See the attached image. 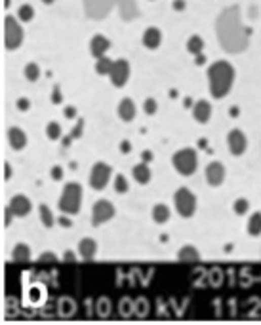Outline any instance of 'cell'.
Returning a JSON list of instances; mask_svg holds the SVG:
<instances>
[{"mask_svg":"<svg viewBox=\"0 0 261 325\" xmlns=\"http://www.w3.org/2000/svg\"><path fill=\"white\" fill-rule=\"evenodd\" d=\"M215 32H217V40L221 48L229 54H240L248 48L250 31L244 29V25L240 21L238 6H231L219 14L217 23H215Z\"/></svg>","mask_w":261,"mask_h":325,"instance_id":"cell-1","label":"cell"},{"mask_svg":"<svg viewBox=\"0 0 261 325\" xmlns=\"http://www.w3.org/2000/svg\"><path fill=\"white\" fill-rule=\"evenodd\" d=\"M208 78H210V91L215 99H221L231 91L233 80H235V69L231 67L229 61H215L208 69Z\"/></svg>","mask_w":261,"mask_h":325,"instance_id":"cell-2","label":"cell"},{"mask_svg":"<svg viewBox=\"0 0 261 325\" xmlns=\"http://www.w3.org/2000/svg\"><path fill=\"white\" fill-rule=\"evenodd\" d=\"M80 202H82V187L79 182H67L59 198V209L67 215L79 213Z\"/></svg>","mask_w":261,"mask_h":325,"instance_id":"cell-3","label":"cell"},{"mask_svg":"<svg viewBox=\"0 0 261 325\" xmlns=\"http://www.w3.org/2000/svg\"><path fill=\"white\" fill-rule=\"evenodd\" d=\"M23 42V29L14 16H6L4 19V46L6 50H17Z\"/></svg>","mask_w":261,"mask_h":325,"instance_id":"cell-4","label":"cell"},{"mask_svg":"<svg viewBox=\"0 0 261 325\" xmlns=\"http://www.w3.org/2000/svg\"><path fill=\"white\" fill-rule=\"evenodd\" d=\"M172 162H174L175 169L181 175H185V177H189V175H193L197 171V164H198L197 152L193 151V149H181V151H177L174 154Z\"/></svg>","mask_w":261,"mask_h":325,"instance_id":"cell-5","label":"cell"},{"mask_svg":"<svg viewBox=\"0 0 261 325\" xmlns=\"http://www.w3.org/2000/svg\"><path fill=\"white\" fill-rule=\"evenodd\" d=\"M174 202L175 209H177V213L181 215V217H185V219L193 217L195 209H197V198H195V194L189 189H179V191L175 192Z\"/></svg>","mask_w":261,"mask_h":325,"instance_id":"cell-6","label":"cell"},{"mask_svg":"<svg viewBox=\"0 0 261 325\" xmlns=\"http://www.w3.org/2000/svg\"><path fill=\"white\" fill-rule=\"evenodd\" d=\"M117 0H84V12L92 19H103L109 16Z\"/></svg>","mask_w":261,"mask_h":325,"instance_id":"cell-7","label":"cell"},{"mask_svg":"<svg viewBox=\"0 0 261 325\" xmlns=\"http://www.w3.org/2000/svg\"><path fill=\"white\" fill-rule=\"evenodd\" d=\"M111 181V167L103 162H97L92 167V173H90V184L95 191H103L107 187V182Z\"/></svg>","mask_w":261,"mask_h":325,"instance_id":"cell-8","label":"cell"},{"mask_svg":"<svg viewBox=\"0 0 261 325\" xmlns=\"http://www.w3.org/2000/svg\"><path fill=\"white\" fill-rule=\"evenodd\" d=\"M113 215H115V207H113L111 202H107V200H99V202H95L94 204V209H92V219H94V224H103V222H107L109 219H113Z\"/></svg>","mask_w":261,"mask_h":325,"instance_id":"cell-9","label":"cell"},{"mask_svg":"<svg viewBox=\"0 0 261 325\" xmlns=\"http://www.w3.org/2000/svg\"><path fill=\"white\" fill-rule=\"evenodd\" d=\"M109 76H111L113 86L122 87L128 82V76H130V63H128L126 59H117Z\"/></svg>","mask_w":261,"mask_h":325,"instance_id":"cell-10","label":"cell"},{"mask_svg":"<svg viewBox=\"0 0 261 325\" xmlns=\"http://www.w3.org/2000/svg\"><path fill=\"white\" fill-rule=\"evenodd\" d=\"M227 143H229L231 154L233 156H240V154H244L246 147H248V139H246V135L240 129H233L227 135Z\"/></svg>","mask_w":261,"mask_h":325,"instance_id":"cell-11","label":"cell"},{"mask_svg":"<svg viewBox=\"0 0 261 325\" xmlns=\"http://www.w3.org/2000/svg\"><path fill=\"white\" fill-rule=\"evenodd\" d=\"M206 179L212 187H219L225 181V167L219 162H212L206 167Z\"/></svg>","mask_w":261,"mask_h":325,"instance_id":"cell-12","label":"cell"},{"mask_svg":"<svg viewBox=\"0 0 261 325\" xmlns=\"http://www.w3.org/2000/svg\"><path fill=\"white\" fill-rule=\"evenodd\" d=\"M31 200L23 196V194H17L14 198L10 200V209L14 211L16 217H25V215L31 213Z\"/></svg>","mask_w":261,"mask_h":325,"instance_id":"cell-13","label":"cell"},{"mask_svg":"<svg viewBox=\"0 0 261 325\" xmlns=\"http://www.w3.org/2000/svg\"><path fill=\"white\" fill-rule=\"evenodd\" d=\"M117 6H119L120 17H122L124 21H132V19H135V17L139 16V8H137L135 0H119Z\"/></svg>","mask_w":261,"mask_h":325,"instance_id":"cell-14","label":"cell"},{"mask_svg":"<svg viewBox=\"0 0 261 325\" xmlns=\"http://www.w3.org/2000/svg\"><path fill=\"white\" fill-rule=\"evenodd\" d=\"M193 116H195V120L197 122H200V124H206L208 120H210V116H212V105L208 103V101H197V103L193 105Z\"/></svg>","mask_w":261,"mask_h":325,"instance_id":"cell-15","label":"cell"},{"mask_svg":"<svg viewBox=\"0 0 261 325\" xmlns=\"http://www.w3.org/2000/svg\"><path fill=\"white\" fill-rule=\"evenodd\" d=\"M109 46H111V42L105 38V36L95 34L94 38H92V42H90V52H92V56H94L95 59H99V57L105 56V52L109 50Z\"/></svg>","mask_w":261,"mask_h":325,"instance_id":"cell-16","label":"cell"},{"mask_svg":"<svg viewBox=\"0 0 261 325\" xmlns=\"http://www.w3.org/2000/svg\"><path fill=\"white\" fill-rule=\"evenodd\" d=\"M162 42V32L157 27H149L147 31L143 32V44L149 50H157Z\"/></svg>","mask_w":261,"mask_h":325,"instance_id":"cell-17","label":"cell"},{"mask_svg":"<svg viewBox=\"0 0 261 325\" xmlns=\"http://www.w3.org/2000/svg\"><path fill=\"white\" fill-rule=\"evenodd\" d=\"M8 141L10 145H12V149L21 151V149H25V145H27V135H25V131H21L19 127H10Z\"/></svg>","mask_w":261,"mask_h":325,"instance_id":"cell-18","label":"cell"},{"mask_svg":"<svg viewBox=\"0 0 261 325\" xmlns=\"http://www.w3.org/2000/svg\"><path fill=\"white\" fill-rule=\"evenodd\" d=\"M79 253L82 259H86V261H92L97 253V244H95L92 238H84L82 242L79 244Z\"/></svg>","mask_w":261,"mask_h":325,"instance_id":"cell-19","label":"cell"},{"mask_svg":"<svg viewBox=\"0 0 261 325\" xmlns=\"http://www.w3.org/2000/svg\"><path fill=\"white\" fill-rule=\"evenodd\" d=\"M119 116L124 122H132L135 118V103L132 99H122L119 105Z\"/></svg>","mask_w":261,"mask_h":325,"instance_id":"cell-20","label":"cell"},{"mask_svg":"<svg viewBox=\"0 0 261 325\" xmlns=\"http://www.w3.org/2000/svg\"><path fill=\"white\" fill-rule=\"evenodd\" d=\"M132 173H134V179L139 184H147L151 181V169L147 166V162H141V164H137V166L132 169Z\"/></svg>","mask_w":261,"mask_h":325,"instance_id":"cell-21","label":"cell"},{"mask_svg":"<svg viewBox=\"0 0 261 325\" xmlns=\"http://www.w3.org/2000/svg\"><path fill=\"white\" fill-rule=\"evenodd\" d=\"M12 257H14V261L17 262H27L31 259V249L29 246H25V244H17L14 247V251H12Z\"/></svg>","mask_w":261,"mask_h":325,"instance_id":"cell-22","label":"cell"},{"mask_svg":"<svg viewBox=\"0 0 261 325\" xmlns=\"http://www.w3.org/2000/svg\"><path fill=\"white\" fill-rule=\"evenodd\" d=\"M39 211H40V219H42V222H44V226H46V228H52V226H54V222H56V217H54V213H52V209H50L46 204H40Z\"/></svg>","mask_w":261,"mask_h":325,"instance_id":"cell-23","label":"cell"},{"mask_svg":"<svg viewBox=\"0 0 261 325\" xmlns=\"http://www.w3.org/2000/svg\"><path fill=\"white\" fill-rule=\"evenodd\" d=\"M153 219H155V222H159V224L166 222L168 219H170V209H168L166 206H162V204L155 206L153 207Z\"/></svg>","mask_w":261,"mask_h":325,"instance_id":"cell-24","label":"cell"},{"mask_svg":"<svg viewBox=\"0 0 261 325\" xmlns=\"http://www.w3.org/2000/svg\"><path fill=\"white\" fill-rule=\"evenodd\" d=\"M113 65H115V61H111L109 57H105V56L99 57L97 63H95V72H97V74H111Z\"/></svg>","mask_w":261,"mask_h":325,"instance_id":"cell-25","label":"cell"},{"mask_svg":"<svg viewBox=\"0 0 261 325\" xmlns=\"http://www.w3.org/2000/svg\"><path fill=\"white\" fill-rule=\"evenodd\" d=\"M179 261H198L200 259V253L193 246H185L179 249Z\"/></svg>","mask_w":261,"mask_h":325,"instance_id":"cell-26","label":"cell"},{"mask_svg":"<svg viewBox=\"0 0 261 325\" xmlns=\"http://www.w3.org/2000/svg\"><path fill=\"white\" fill-rule=\"evenodd\" d=\"M248 232H250L252 236H259L261 234V213L259 211H255V213L250 217V221H248Z\"/></svg>","mask_w":261,"mask_h":325,"instance_id":"cell-27","label":"cell"},{"mask_svg":"<svg viewBox=\"0 0 261 325\" xmlns=\"http://www.w3.org/2000/svg\"><path fill=\"white\" fill-rule=\"evenodd\" d=\"M202 48H204V42H202V38H200V36H191L189 42H187V50H189L191 54L198 56V54L202 52Z\"/></svg>","mask_w":261,"mask_h":325,"instance_id":"cell-28","label":"cell"},{"mask_svg":"<svg viewBox=\"0 0 261 325\" xmlns=\"http://www.w3.org/2000/svg\"><path fill=\"white\" fill-rule=\"evenodd\" d=\"M25 78L31 80V82H36L40 78V69L36 63H27L25 67Z\"/></svg>","mask_w":261,"mask_h":325,"instance_id":"cell-29","label":"cell"},{"mask_svg":"<svg viewBox=\"0 0 261 325\" xmlns=\"http://www.w3.org/2000/svg\"><path fill=\"white\" fill-rule=\"evenodd\" d=\"M46 135H48V139L57 141V139L61 137V126H59L57 122H50L46 126Z\"/></svg>","mask_w":261,"mask_h":325,"instance_id":"cell-30","label":"cell"},{"mask_svg":"<svg viewBox=\"0 0 261 325\" xmlns=\"http://www.w3.org/2000/svg\"><path fill=\"white\" fill-rule=\"evenodd\" d=\"M82 129H84V120H79V122H77V126H74V129L71 131V135H69V137H65V139H63V147H69L72 139H77V137H80V133H82Z\"/></svg>","mask_w":261,"mask_h":325,"instance_id":"cell-31","label":"cell"},{"mask_svg":"<svg viewBox=\"0 0 261 325\" xmlns=\"http://www.w3.org/2000/svg\"><path fill=\"white\" fill-rule=\"evenodd\" d=\"M115 191L119 192V194H124V192L130 191V184H128L124 175H117V177H115Z\"/></svg>","mask_w":261,"mask_h":325,"instance_id":"cell-32","label":"cell"},{"mask_svg":"<svg viewBox=\"0 0 261 325\" xmlns=\"http://www.w3.org/2000/svg\"><path fill=\"white\" fill-rule=\"evenodd\" d=\"M17 16H19L21 21H31L32 17H34V10H32L31 4H23V6L19 8V12H17Z\"/></svg>","mask_w":261,"mask_h":325,"instance_id":"cell-33","label":"cell"},{"mask_svg":"<svg viewBox=\"0 0 261 325\" xmlns=\"http://www.w3.org/2000/svg\"><path fill=\"white\" fill-rule=\"evenodd\" d=\"M235 213H238V215H244L246 211H248V207H250V202L246 198H238L237 202H235Z\"/></svg>","mask_w":261,"mask_h":325,"instance_id":"cell-34","label":"cell"},{"mask_svg":"<svg viewBox=\"0 0 261 325\" xmlns=\"http://www.w3.org/2000/svg\"><path fill=\"white\" fill-rule=\"evenodd\" d=\"M143 111L147 112V114H155V112L159 111V105H157V101H155L153 97H149V99H145V103H143Z\"/></svg>","mask_w":261,"mask_h":325,"instance_id":"cell-35","label":"cell"},{"mask_svg":"<svg viewBox=\"0 0 261 325\" xmlns=\"http://www.w3.org/2000/svg\"><path fill=\"white\" fill-rule=\"evenodd\" d=\"M63 101V97H61V89H59V86H54V91H52V103L59 105Z\"/></svg>","mask_w":261,"mask_h":325,"instance_id":"cell-36","label":"cell"},{"mask_svg":"<svg viewBox=\"0 0 261 325\" xmlns=\"http://www.w3.org/2000/svg\"><path fill=\"white\" fill-rule=\"evenodd\" d=\"M52 177H54L56 181H61V179H63V167H61V166L52 167Z\"/></svg>","mask_w":261,"mask_h":325,"instance_id":"cell-37","label":"cell"},{"mask_svg":"<svg viewBox=\"0 0 261 325\" xmlns=\"http://www.w3.org/2000/svg\"><path fill=\"white\" fill-rule=\"evenodd\" d=\"M16 105H17V109H19V111H29V107H31V103H29V99H27V97H21Z\"/></svg>","mask_w":261,"mask_h":325,"instance_id":"cell-38","label":"cell"},{"mask_svg":"<svg viewBox=\"0 0 261 325\" xmlns=\"http://www.w3.org/2000/svg\"><path fill=\"white\" fill-rule=\"evenodd\" d=\"M130 151H132V145H130V141H122V143H120V152H122V154H128Z\"/></svg>","mask_w":261,"mask_h":325,"instance_id":"cell-39","label":"cell"},{"mask_svg":"<svg viewBox=\"0 0 261 325\" xmlns=\"http://www.w3.org/2000/svg\"><path fill=\"white\" fill-rule=\"evenodd\" d=\"M12 217H14V211H12V209H6V211H4V224H6V226H8L10 222H12Z\"/></svg>","mask_w":261,"mask_h":325,"instance_id":"cell-40","label":"cell"},{"mask_svg":"<svg viewBox=\"0 0 261 325\" xmlns=\"http://www.w3.org/2000/svg\"><path fill=\"white\" fill-rule=\"evenodd\" d=\"M77 116V109L74 107H67L65 109V118H74Z\"/></svg>","mask_w":261,"mask_h":325,"instance_id":"cell-41","label":"cell"},{"mask_svg":"<svg viewBox=\"0 0 261 325\" xmlns=\"http://www.w3.org/2000/svg\"><path fill=\"white\" fill-rule=\"evenodd\" d=\"M10 177H12V166H10V164H4V179L8 181Z\"/></svg>","mask_w":261,"mask_h":325,"instance_id":"cell-42","label":"cell"},{"mask_svg":"<svg viewBox=\"0 0 261 325\" xmlns=\"http://www.w3.org/2000/svg\"><path fill=\"white\" fill-rule=\"evenodd\" d=\"M40 261H52V262H54V261H56V255H54V253H44L42 257H40Z\"/></svg>","mask_w":261,"mask_h":325,"instance_id":"cell-43","label":"cell"},{"mask_svg":"<svg viewBox=\"0 0 261 325\" xmlns=\"http://www.w3.org/2000/svg\"><path fill=\"white\" fill-rule=\"evenodd\" d=\"M141 158H143V162H151V160H153V152L151 151H145L141 154Z\"/></svg>","mask_w":261,"mask_h":325,"instance_id":"cell-44","label":"cell"},{"mask_svg":"<svg viewBox=\"0 0 261 325\" xmlns=\"http://www.w3.org/2000/svg\"><path fill=\"white\" fill-rule=\"evenodd\" d=\"M174 8L177 10V12H181V10L185 8V2H183V0H175V2H174Z\"/></svg>","mask_w":261,"mask_h":325,"instance_id":"cell-45","label":"cell"},{"mask_svg":"<svg viewBox=\"0 0 261 325\" xmlns=\"http://www.w3.org/2000/svg\"><path fill=\"white\" fill-rule=\"evenodd\" d=\"M59 222H61V226H71V224H72L71 219H67V217H61V219H59Z\"/></svg>","mask_w":261,"mask_h":325,"instance_id":"cell-46","label":"cell"},{"mask_svg":"<svg viewBox=\"0 0 261 325\" xmlns=\"http://www.w3.org/2000/svg\"><path fill=\"white\" fill-rule=\"evenodd\" d=\"M229 114H231V116H238V109H237V107H231Z\"/></svg>","mask_w":261,"mask_h":325,"instance_id":"cell-47","label":"cell"},{"mask_svg":"<svg viewBox=\"0 0 261 325\" xmlns=\"http://www.w3.org/2000/svg\"><path fill=\"white\" fill-rule=\"evenodd\" d=\"M204 61H206V57H204V56H200V54H198V56H197V63H198V65H202V63H204Z\"/></svg>","mask_w":261,"mask_h":325,"instance_id":"cell-48","label":"cell"},{"mask_svg":"<svg viewBox=\"0 0 261 325\" xmlns=\"http://www.w3.org/2000/svg\"><path fill=\"white\" fill-rule=\"evenodd\" d=\"M206 143H208V141H206V139H200V141H198V147H202V149H204V147H206Z\"/></svg>","mask_w":261,"mask_h":325,"instance_id":"cell-49","label":"cell"},{"mask_svg":"<svg viewBox=\"0 0 261 325\" xmlns=\"http://www.w3.org/2000/svg\"><path fill=\"white\" fill-rule=\"evenodd\" d=\"M67 259H69V261H72V259H74V255H72V253H65V261H67Z\"/></svg>","mask_w":261,"mask_h":325,"instance_id":"cell-50","label":"cell"},{"mask_svg":"<svg viewBox=\"0 0 261 325\" xmlns=\"http://www.w3.org/2000/svg\"><path fill=\"white\" fill-rule=\"evenodd\" d=\"M183 105H185V107H193V99H185V103Z\"/></svg>","mask_w":261,"mask_h":325,"instance_id":"cell-51","label":"cell"},{"mask_svg":"<svg viewBox=\"0 0 261 325\" xmlns=\"http://www.w3.org/2000/svg\"><path fill=\"white\" fill-rule=\"evenodd\" d=\"M42 2H44V4H52V2H54V0H42Z\"/></svg>","mask_w":261,"mask_h":325,"instance_id":"cell-52","label":"cell"},{"mask_svg":"<svg viewBox=\"0 0 261 325\" xmlns=\"http://www.w3.org/2000/svg\"><path fill=\"white\" fill-rule=\"evenodd\" d=\"M10 2H12V0H4V6H10Z\"/></svg>","mask_w":261,"mask_h":325,"instance_id":"cell-53","label":"cell"}]
</instances>
